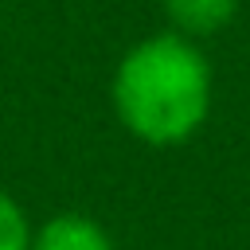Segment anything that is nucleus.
Wrapping results in <instances>:
<instances>
[{
	"label": "nucleus",
	"instance_id": "nucleus-2",
	"mask_svg": "<svg viewBox=\"0 0 250 250\" xmlns=\"http://www.w3.org/2000/svg\"><path fill=\"white\" fill-rule=\"evenodd\" d=\"M27 250H117L109 230L82 211H59L31 230Z\"/></svg>",
	"mask_w": 250,
	"mask_h": 250
},
{
	"label": "nucleus",
	"instance_id": "nucleus-3",
	"mask_svg": "<svg viewBox=\"0 0 250 250\" xmlns=\"http://www.w3.org/2000/svg\"><path fill=\"white\" fill-rule=\"evenodd\" d=\"M242 0H160L172 31L188 35V39H211L219 35L234 16H238Z\"/></svg>",
	"mask_w": 250,
	"mask_h": 250
},
{
	"label": "nucleus",
	"instance_id": "nucleus-4",
	"mask_svg": "<svg viewBox=\"0 0 250 250\" xmlns=\"http://www.w3.org/2000/svg\"><path fill=\"white\" fill-rule=\"evenodd\" d=\"M27 242H31L27 215L16 203V195H8L0 188V250H27Z\"/></svg>",
	"mask_w": 250,
	"mask_h": 250
},
{
	"label": "nucleus",
	"instance_id": "nucleus-1",
	"mask_svg": "<svg viewBox=\"0 0 250 250\" xmlns=\"http://www.w3.org/2000/svg\"><path fill=\"white\" fill-rule=\"evenodd\" d=\"M211 90L215 78L199 43L180 31H156L117 59L109 102L129 137L172 148L207 125Z\"/></svg>",
	"mask_w": 250,
	"mask_h": 250
}]
</instances>
